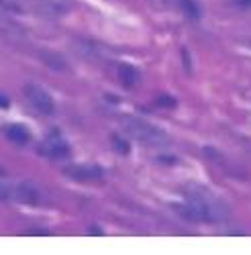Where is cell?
Listing matches in <instances>:
<instances>
[{"label":"cell","mask_w":251,"mask_h":255,"mask_svg":"<svg viewBox=\"0 0 251 255\" xmlns=\"http://www.w3.org/2000/svg\"><path fill=\"white\" fill-rule=\"evenodd\" d=\"M180 212L188 221L194 223H221L229 217L227 204L215 194L204 192V190H192L184 206H180Z\"/></svg>","instance_id":"obj_1"},{"label":"cell","mask_w":251,"mask_h":255,"mask_svg":"<svg viewBox=\"0 0 251 255\" xmlns=\"http://www.w3.org/2000/svg\"><path fill=\"white\" fill-rule=\"evenodd\" d=\"M123 127L127 129V133H131L137 141H141V143H145V145L157 147V145H165V143H167L165 133L159 131L157 127L149 125L147 121H141V119H133V117H131V119H125Z\"/></svg>","instance_id":"obj_2"},{"label":"cell","mask_w":251,"mask_h":255,"mask_svg":"<svg viewBox=\"0 0 251 255\" xmlns=\"http://www.w3.org/2000/svg\"><path fill=\"white\" fill-rule=\"evenodd\" d=\"M25 96H27V100L31 102L33 109H35V111H39V113H43V115H51V113L55 111L53 98H51L43 88L35 86V84H27V86H25Z\"/></svg>","instance_id":"obj_3"},{"label":"cell","mask_w":251,"mask_h":255,"mask_svg":"<svg viewBox=\"0 0 251 255\" xmlns=\"http://www.w3.org/2000/svg\"><path fill=\"white\" fill-rule=\"evenodd\" d=\"M20 202V204H39L41 194L33 184H10V202Z\"/></svg>","instance_id":"obj_4"},{"label":"cell","mask_w":251,"mask_h":255,"mask_svg":"<svg viewBox=\"0 0 251 255\" xmlns=\"http://www.w3.org/2000/svg\"><path fill=\"white\" fill-rule=\"evenodd\" d=\"M39 151L43 155H49V157H68L70 155V145L66 143L64 137H59L57 133H51L45 143L39 147Z\"/></svg>","instance_id":"obj_5"},{"label":"cell","mask_w":251,"mask_h":255,"mask_svg":"<svg viewBox=\"0 0 251 255\" xmlns=\"http://www.w3.org/2000/svg\"><path fill=\"white\" fill-rule=\"evenodd\" d=\"M68 176L80 182H88V180H98L102 176V169L94 165H76V167H68Z\"/></svg>","instance_id":"obj_6"},{"label":"cell","mask_w":251,"mask_h":255,"mask_svg":"<svg viewBox=\"0 0 251 255\" xmlns=\"http://www.w3.org/2000/svg\"><path fill=\"white\" fill-rule=\"evenodd\" d=\"M37 4L41 6V10L51 14V16H61L70 10V0H37Z\"/></svg>","instance_id":"obj_7"},{"label":"cell","mask_w":251,"mask_h":255,"mask_svg":"<svg viewBox=\"0 0 251 255\" xmlns=\"http://www.w3.org/2000/svg\"><path fill=\"white\" fill-rule=\"evenodd\" d=\"M6 137L12 141V143H18V145H25V143H29V139H31V135H29V131L25 129V127H20V125H10V127H6Z\"/></svg>","instance_id":"obj_8"},{"label":"cell","mask_w":251,"mask_h":255,"mask_svg":"<svg viewBox=\"0 0 251 255\" xmlns=\"http://www.w3.org/2000/svg\"><path fill=\"white\" fill-rule=\"evenodd\" d=\"M41 59H43L49 68H53L55 72H61V70H68V61L57 55V53H51V51H43L41 53Z\"/></svg>","instance_id":"obj_9"},{"label":"cell","mask_w":251,"mask_h":255,"mask_svg":"<svg viewBox=\"0 0 251 255\" xmlns=\"http://www.w3.org/2000/svg\"><path fill=\"white\" fill-rule=\"evenodd\" d=\"M119 80L125 84V86H133V84L137 82V72H135V68H131V66H121V70H119Z\"/></svg>","instance_id":"obj_10"},{"label":"cell","mask_w":251,"mask_h":255,"mask_svg":"<svg viewBox=\"0 0 251 255\" xmlns=\"http://www.w3.org/2000/svg\"><path fill=\"white\" fill-rule=\"evenodd\" d=\"M111 143H113V147H115L117 153H121V155H127V153H129V143L125 141V139H121V137L115 135V137L111 139Z\"/></svg>","instance_id":"obj_11"},{"label":"cell","mask_w":251,"mask_h":255,"mask_svg":"<svg viewBox=\"0 0 251 255\" xmlns=\"http://www.w3.org/2000/svg\"><path fill=\"white\" fill-rule=\"evenodd\" d=\"M182 2V8L186 10V14H190V16H198V6H196V2L194 0H180Z\"/></svg>","instance_id":"obj_12"},{"label":"cell","mask_w":251,"mask_h":255,"mask_svg":"<svg viewBox=\"0 0 251 255\" xmlns=\"http://www.w3.org/2000/svg\"><path fill=\"white\" fill-rule=\"evenodd\" d=\"M0 8H4L8 12H20L23 10L18 4V0H0Z\"/></svg>","instance_id":"obj_13"},{"label":"cell","mask_w":251,"mask_h":255,"mask_svg":"<svg viewBox=\"0 0 251 255\" xmlns=\"http://www.w3.org/2000/svg\"><path fill=\"white\" fill-rule=\"evenodd\" d=\"M157 104H159V106H174L176 100H174V98H167V96H161V98L157 100Z\"/></svg>","instance_id":"obj_14"},{"label":"cell","mask_w":251,"mask_h":255,"mask_svg":"<svg viewBox=\"0 0 251 255\" xmlns=\"http://www.w3.org/2000/svg\"><path fill=\"white\" fill-rule=\"evenodd\" d=\"M0 109H8V98L4 94H0Z\"/></svg>","instance_id":"obj_15"},{"label":"cell","mask_w":251,"mask_h":255,"mask_svg":"<svg viewBox=\"0 0 251 255\" xmlns=\"http://www.w3.org/2000/svg\"><path fill=\"white\" fill-rule=\"evenodd\" d=\"M237 2H239L243 8H249V6H251V0H237Z\"/></svg>","instance_id":"obj_16"},{"label":"cell","mask_w":251,"mask_h":255,"mask_svg":"<svg viewBox=\"0 0 251 255\" xmlns=\"http://www.w3.org/2000/svg\"><path fill=\"white\" fill-rule=\"evenodd\" d=\"M0 174H2V169H0Z\"/></svg>","instance_id":"obj_17"}]
</instances>
